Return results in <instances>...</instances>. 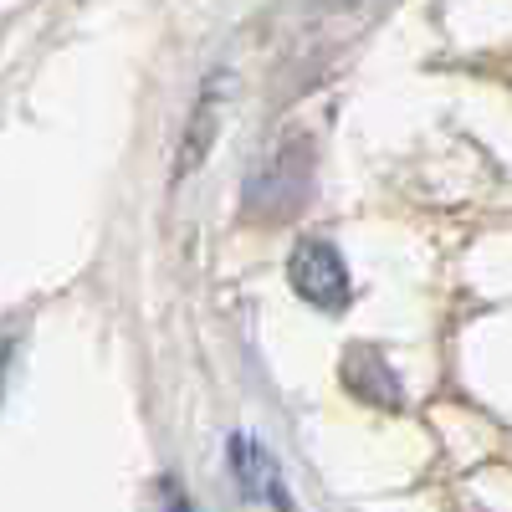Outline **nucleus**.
<instances>
[{
  "instance_id": "7ed1b4c3",
  "label": "nucleus",
  "mask_w": 512,
  "mask_h": 512,
  "mask_svg": "<svg viewBox=\"0 0 512 512\" xmlns=\"http://www.w3.org/2000/svg\"><path fill=\"white\" fill-rule=\"evenodd\" d=\"M231 472H236V482L246 487V497L267 502V507H277V512H292V497H287V487H282L277 461L256 446L251 436H231Z\"/></svg>"
},
{
  "instance_id": "20e7f679",
  "label": "nucleus",
  "mask_w": 512,
  "mask_h": 512,
  "mask_svg": "<svg viewBox=\"0 0 512 512\" xmlns=\"http://www.w3.org/2000/svg\"><path fill=\"white\" fill-rule=\"evenodd\" d=\"M344 384L364 400V405H400V379L390 374V364H384V354H374V349H349L344 354Z\"/></svg>"
},
{
  "instance_id": "39448f33",
  "label": "nucleus",
  "mask_w": 512,
  "mask_h": 512,
  "mask_svg": "<svg viewBox=\"0 0 512 512\" xmlns=\"http://www.w3.org/2000/svg\"><path fill=\"white\" fill-rule=\"evenodd\" d=\"M221 103H210V93L200 98V108H195V123H190V139H185V154H180V175H190V169L200 164V154H205V144L216 139V128H221Z\"/></svg>"
},
{
  "instance_id": "f03ea898",
  "label": "nucleus",
  "mask_w": 512,
  "mask_h": 512,
  "mask_svg": "<svg viewBox=\"0 0 512 512\" xmlns=\"http://www.w3.org/2000/svg\"><path fill=\"white\" fill-rule=\"evenodd\" d=\"M308 159V144H282L272 159H267V169L256 180H246V205H272V210H297L303 205V195H308V185L313 180H292V164H303Z\"/></svg>"
},
{
  "instance_id": "423d86ee",
  "label": "nucleus",
  "mask_w": 512,
  "mask_h": 512,
  "mask_svg": "<svg viewBox=\"0 0 512 512\" xmlns=\"http://www.w3.org/2000/svg\"><path fill=\"white\" fill-rule=\"evenodd\" d=\"M6 359H11V344H0V379H6Z\"/></svg>"
},
{
  "instance_id": "f257e3e1",
  "label": "nucleus",
  "mask_w": 512,
  "mask_h": 512,
  "mask_svg": "<svg viewBox=\"0 0 512 512\" xmlns=\"http://www.w3.org/2000/svg\"><path fill=\"white\" fill-rule=\"evenodd\" d=\"M287 277H292V292L303 297V303H313V308L333 313V308L349 303V267H344V256H338V246L323 241V236H308L303 246L292 251Z\"/></svg>"
}]
</instances>
